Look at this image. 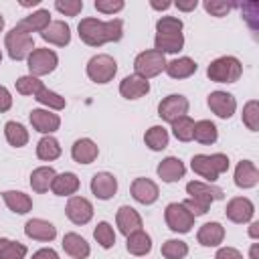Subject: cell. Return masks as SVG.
I'll return each mask as SVG.
<instances>
[{
	"label": "cell",
	"instance_id": "6da1fadb",
	"mask_svg": "<svg viewBox=\"0 0 259 259\" xmlns=\"http://www.w3.org/2000/svg\"><path fill=\"white\" fill-rule=\"evenodd\" d=\"M79 36L89 47H101L105 42H115L123 36V22L119 18L101 22L97 18H83L77 26Z\"/></svg>",
	"mask_w": 259,
	"mask_h": 259
},
{
	"label": "cell",
	"instance_id": "7a4b0ae2",
	"mask_svg": "<svg viewBox=\"0 0 259 259\" xmlns=\"http://www.w3.org/2000/svg\"><path fill=\"white\" fill-rule=\"evenodd\" d=\"M190 166L196 174H200L208 182H214L219 178V174L229 170V158L225 154H212V156L196 154V156H192Z\"/></svg>",
	"mask_w": 259,
	"mask_h": 259
},
{
	"label": "cell",
	"instance_id": "3957f363",
	"mask_svg": "<svg viewBox=\"0 0 259 259\" xmlns=\"http://www.w3.org/2000/svg\"><path fill=\"white\" fill-rule=\"evenodd\" d=\"M241 73H243V65L235 57H219L206 69L208 79L214 83H235L239 81Z\"/></svg>",
	"mask_w": 259,
	"mask_h": 259
},
{
	"label": "cell",
	"instance_id": "277c9868",
	"mask_svg": "<svg viewBox=\"0 0 259 259\" xmlns=\"http://www.w3.org/2000/svg\"><path fill=\"white\" fill-rule=\"evenodd\" d=\"M134 69H136V75H140L142 79H150V77L160 75V73L166 69V59H164V55L158 53L156 49L144 51V53H140V55L136 57Z\"/></svg>",
	"mask_w": 259,
	"mask_h": 259
},
{
	"label": "cell",
	"instance_id": "5b68a950",
	"mask_svg": "<svg viewBox=\"0 0 259 259\" xmlns=\"http://www.w3.org/2000/svg\"><path fill=\"white\" fill-rule=\"evenodd\" d=\"M4 45H6V51L10 55V59L14 61H22V59H28V55L34 51V42H32V36L18 30V28H12L6 38H4Z\"/></svg>",
	"mask_w": 259,
	"mask_h": 259
},
{
	"label": "cell",
	"instance_id": "8992f818",
	"mask_svg": "<svg viewBox=\"0 0 259 259\" xmlns=\"http://www.w3.org/2000/svg\"><path fill=\"white\" fill-rule=\"evenodd\" d=\"M117 73V63L109 55H95L87 63V75L95 83H107Z\"/></svg>",
	"mask_w": 259,
	"mask_h": 259
},
{
	"label": "cell",
	"instance_id": "52a82bcc",
	"mask_svg": "<svg viewBox=\"0 0 259 259\" xmlns=\"http://www.w3.org/2000/svg\"><path fill=\"white\" fill-rule=\"evenodd\" d=\"M164 219L168 229H172L174 233H188L194 227V217L182 202H170L164 210Z\"/></svg>",
	"mask_w": 259,
	"mask_h": 259
},
{
	"label": "cell",
	"instance_id": "ba28073f",
	"mask_svg": "<svg viewBox=\"0 0 259 259\" xmlns=\"http://www.w3.org/2000/svg\"><path fill=\"white\" fill-rule=\"evenodd\" d=\"M57 63H59V57L51 49H34L28 55V71H30L32 77H40V75L53 73Z\"/></svg>",
	"mask_w": 259,
	"mask_h": 259
},
{
	"label": "cell",
	"instance_id": "9c48e42d",
	"mask_svg": "<svg viewBox=\"0 0 259 259\" xmlns=\"http://www.w3.org/2000/svg\"><path fill=\"white\" fill-rule=\"evenodd\" d=\"M188 111V99L184 95H178V93H172L168 97H164L158 105V115L164 119V121H176L178 117L186 115Z\"/></svg>",
	"mask_w": 259,
	"mask_h": 259
},
{
	"label": "cell",
	"instance_id": "30bf717a",
	"mask_svg": "<svg viewBox=\"0 0 259 259\" xmlns=\"http://www.w3.org/2000/svg\"><path fill=\"white\" fill-rule=\"evenodd\" d=\"M67 217L75 225H85L93 217V204L83 196H71L67 202Z\"/></svg>",
	"mask_w": 259,
	"mask_h": 259
},
{
	"label": "cell",
	"instance_id": "8fae6325",
	"mask_svg": "<svg viewBox=\"0 0 259 259\" xmlns=\"http://www.w3.org/2000/svg\"><path fill=\"white\" fill-rule=\"evenodd\" d=\"M208 107L214 115L223 117V119H229L233 113H235V107H237V101L231 93L227 91H212L208 95Z\"/></svg>",
	"mask_w": 259,
	"mask_h": 259
},
{
	"label": "cell",
	"instance_id": "7c38bea8",
	"mask_svg": "<svg viewBox=\"0 0 259 259\" xmlns=\"http://www.w3.org/2000/svg\"><path fill=\"white\" fill-rule=\"evenodd\" d=\"M225 212H227V219L233 221V223H247V221H251V217L255 212V206H253V202L249 198L237 196V198L229 200Z\"/></svg>",
	"mask_w": 259,
	"mask_h": 259
},
{
	"label": "cell",
	"instance_id": "4fadbf2b",
	"mask_svg": "<svg viewBox=\"0 0 259 259\" xmlns=\"http://www.w3.org/2000/svg\"><path fill=\"white\" fill-rule=\"evenodd\" d=\"M150 91L148 79H142L140 75H127L119 83V93L125 99H140Z\"/></svg>",
	"mask_w": 259,
	"mask_h": 259
},
{
	"label": "cell",
	"instance_id": "5bb4252c",
	"mask_svg": "<svg viewBox=\"0 0 259 259\" xmlns=\"http://www.w3.org/2000/svg\"><path fill=\"white\" fill-rule=\"evenodd\" d=\"M30 123H32V127L36 132L49 136V134H53V132L59 130L61 119H59L57 113H51L49 109H32L30 111Z\"/></svg>",
	"mask_w": 259,
	"mask_h": 259
},
{
	"label": "cell",
	"instance_id": "9a60e30c",
	"mask_svg": "<svg viewBox=\"0 0 259 259\" xmlns=\"http://www.w3.org/2000/svg\"><path fill=\"white\" fill-rule=\"evenodd\" d=\"M24 235L34 241H53L57 237V229L45 219H30L24 225Z\"/></svg>",
	"mask_w": 259,
	"mask_h": 259
},
{
	"label": "cell",
	"instance_id": "2e32d148",
	"mask_svg": "<svg viewBox=\"0 0 259 259\" xmlns=\"http://www.w3.org/2000/svg\"><path fill=\"white\" fill-rule=\"evenodd\" d=\"M115 221H117L119 233L125 235V237L142 229V217H140L138 210L132 208V206H119V210H117V214H115Z\"/></svg>",
	"mask_w": 259,
	"mask_h": 259
},
{
	"label": "cell",
	"instance_id": "e0dca14e",
	"mask_svg": "<svg viewBox=\"0 0 259 259\" xmlns=\"http://www.w3.org/2000/svg\"><path fill=\"white\" fill-rule=\"evenodd\" d=\"M91 190L97 198L101 200H107L115 194L117 190V180L113 178V174L109 172H97L93 178H91Z\"/></svg>",
	"mask_w": 259,
	"mask_h": 259
},
{
	"label": "cell",
	"instance_id": "ac0fdd59",
	"mask_svg": "<svg viewBox=\"0 0 259 259\" xmlns=\"http://www.w3.org/2000/svg\"><path fill=\"white\" fill-rule=\"evenodd\" d=\"M40 36H42V40H47V42H53V45H57V47H65V45H69V40H71V28H69V24L63 22V20H53V22L40 32Z\"/></svg>",
	"mask_w": 259,
	"mask_h": 259
},
{
	"label": "cell",
	"instance_id": "d6986e66",
	"mask_svg": "<svg viewBox=\"0 0 259 259\" xmlns=\"http://www.w3.org/2000/svg\"><path fill=\"white\" fill-rule=\"evenodd\" d=\"M158 186L150 178H136L132 182V196L142 204H152L158 198Z\"/></svg>",
	"mask_w": 259,
	"mask_h": 259
},
{
	"label": "cell",
	"instance_id": "ffe728a7",
	"mask_svg": "<svg viewBox=\"0 0 259 259\" xmlns=\"http://www.w3.org/2000/svg\"><path fill=\"white\" fill-rule=\"evenodd\" d=\"M49 24H51V12H49V10H36V12H32L30 16L22 18L14 28H18V30L30 34V32H42Z\"/></svg>",
	"mask_w": 259,
	"mask_h": 259
},
{
	"label": "cell",
	"instance_id": "44dd1931",
	"mask_svg": "<svg viewBox=\"0 0 259 259\" xmlns=\"http://www.w3.org/2000/svg\"><path fill=\"white\" fill-rule=\"evenodd\" d=\"M97 154H99V148H97L95 142L89 140V138L77 140V142L73 144V148H71V156H73V160L79 162V164H91V162L97 158Z\"/></svg>",
	"mask_w": 259,
	"mask_h": 259
},
{
	"label": "cell",
	"instance_id": "7402d4cb",
	"mask_svg": "<svg viewBox=\"0 0 259 259\" xmlns=\"http://www.w3.org/2000/svg\"><path fill=\"white\" fill-rule=\"evenodd\" d=\"M257 182H259V170H257V166L253 162H249V160L239 162L237 168H235V184L239 188H251Z\"/></svg>",
	"mask_w": 259,
	"mask_h": 259
},
{
	"label": "cell",
	"instance_id": "603a6c76",
	"mask_svg": "<svg viewBox=\"0 0 259 259\" xmlns=\"http://www.w3.org/2000/svg\"><path fill=\"white\" fill-rule=\"evenodd\" d=\"M186 192L190 194V198H200V200H206V202H212V200H221L225 194L219 186H212V184H204V182H198V180H192L186 184Z\"/></svg>",
	"mask_w": 259,
	"mask_h": 259
},
{
	"label": "cell",
	"instance_id": "cb8c5ba5",
	"mask_svg": "<svg viewBox=\"0 0 259 259\" xmlns=\"http://www.w3.org/2000/svg\"><path fill=\"white\" fill-rule=\"evenodd\" d=\"M198 243L202 247H217L223 243L225 239V229L221 223H204L200 229H198V235H196Z\"/></svg>",
	"mask_w": 259,
	"mask_h": 259
},
{
	"label": "cell",
	"instance_id": "d4e9b609",
	"mask_svg": "<svg viewBox=\"0 0 259 259\" xmlns=\"http://www.w3.org/2000/svg\"><path fill=\"white\" fill-rule=\"evenodd\" d=\"M184 172H186L184 164L174 156H168L158 164V176L164 182H176V180H180L184 176Z\"/></svg>",
	"mask_w": 259,
	"mask_h": 259
},
{
	"label": "cell",
	"instance_id": "484cf974",
	"mask_svg": "<svg viewBox=\"0 0 259 259\" xmlns=\"http://www.w3.org/2000/svg\"><path fill=\"white\" fill-rule=\"evenodd\" d=\"M51 190H53L57 196H69V194H75V192L79 190V178H77L73 172L57 174V176L53 178Z\"/></svg>",
	"mask_w": 259,
	"mask_h": 259
},
{
	"label": "cell",
	"instance_id": "4316f807",
	"mask_svg": "<svg viewBox=\"0 0 259 259\" xmlns=\"http://www.w3.org/2000/svg\"><path fill=\"white\" fill-rule=\"evenodd\" d=\"M63 249L73 259H85L89 255V251H91L89 249V243L81 235H77V233H67L63 237Z\"/></svg>",
	"mask_w": 259,
	"mask_h": 259
},
{
	"label": "cell",
	"instance_id": "83f0119b",
	"mask_svg": "<svg viewBox=\"0 0 259 259\" xmlns=\"http://www.w3.org/2000/svg\"><path fill=\"white\" fill-rule=\"evenodd\" d=\"M172 79H186L190 75L196 73V63L190 59V57H180V59H174L170 63H166V69H164Z\"/></svg>",
	"mask_w": 259,
	"mask_h": 259
},
{
	"label": "cell",
	"instance_id": "f1b7e54d",
	"mask_svg": "<svg viewBox=\"0 0 259 259\" xmlns=\"http://www.w3.org/2000/svg\"><path fill=\"white\" fill-rule=\"evenodd\" d=\"M2 198L6 202V206L12 210V212H18V214H24L32 208V200L28 194L24 192H18V190H6L2 192Z\"/></svg>",
	"mask_w": 259,
	"mask_h": 259
},
{
	"label": "cell",
	"instance_id": "f546056e",
	"mask_svg": "<svg viewBox=\"0 0 259 259\" xmlns=\"http://www.w3.org/2000/svg\"><path fill=\"white\" fill-rule=\"evenodd\" d=\"M125 247H127V251H130L132 255L142 257V255H146V253L152 251V239H150L148 233H144V231L140 229V231L127 235V243H125Z\"/></svg>",
	"mask_w": 259,
	"mask_h": 259
},
{
	"label": "cell",
	"instance_id": "4dcf8cb0",
	"mask_svg": "<svg viewBox=\"0 0 259 259\" xmlns=\"http://www.w3.org/2000/svg\"><path fill=\"white\" fill-rule=\"evenodd\" d=\"M55 176L57 174H55V170L51 166H40V168L32 170V174H30V186H32V190L34 192H40V194L47 192L51 188Z\"/></svg>",
	"mask_w": 259,
	"mask_h": 259
},
{
	"label": "cell",
	"instance_id": "1f68e13d",
	"mask_svg": "<svg viewBox=\"0 0 259 259\" xmlns=\"http://www.w3.org/2000/svg\"><path fill=\"white\" fill-rule=\"evenodd\" d=\"M154 47L162 55L164 53H178L184 47V36H182V32H176V34H156Z\"/></svg>",
	"mask_w": 259,
	"mask_h": 259
},
{
	"label": "cell",
	"instance_id": "d6a6232c",
	"mask_svg": "<svg viewBox=\"0 0 259 259\" xmlns=\"http://www.w3.org/2000/svg\"><path fill=\"white\" fill-rule=\"evenodd\" d=\"M217 136H219V132H217V125H214L212 121H208V119H200V121L194 123L192 138H194L196 142L208 146V144H214V142H217Z\"/></svg>",
	"mask_w": 259,
	"mask_h": 259
},
{
	"label": "cell",
	"instance_id": "836d02e7",
	"mask_svg": "<svg viewBox=\"0 0 259 259\" xmlns=\"http://www.w3.org/2000/svg\"><path fill=\"white\" fill-rule=\"evenodd\" d=\"M144 142H146V146H148L150 150H154V152L164 150V148L168 146V132H166V127H162V125H152V127L146 132Z\"/></svg>",
	"mask_w": 259,
	"mask_h": 259
},
{
	"label": "cell",
	"instance_id": "e575fe53",
	"mask_svg": "<svg viewBox=\"0 0 259 259\" xmlns=\"http://www.w3.org/2000/svg\"><path fill=\"white\" fill-rule=\"evenodd\" d=\"M36 156L45 162H51V160H57L61 156V146L59 142L53 138V136H45L40 138V142L36 144Z\"/></svg>",
	"mask_w": 259,
	"mask_h": 259
},
{
	"label": "cell",
	"instance_id": "d590c367",
	"mask_svg": "<svg viewBox=\"0 0 259 259\" xmlns=\"http://www.w3.org/2000/svg\"><path fill=\"white\" fill-rule=\"evenodd\" d=\"M4 134H6L8 144L14 146V148H22V146H26V142H28V132H26V127H24L22 123L8 121V123L4 125Z\"/></svg>",
	"mask_w": 259,
	"mask_h": 259
},
{
	"label": "cell",
	"instance_id": "8d00e7d4",
	"mask_svg": "<svg viewBox=\"0 0 259 259\" xmlns=\"http://www.w3.org/2000/svg\"><path fill=\"white\" fill-rule=\"evenodd\" d=\"M26 247L18 241L0 239V259H24Z\"/></svg>",
	"mask_w": 259,
	"mask_h": 259
},
{
	"label": "cell",
	"instance_id": "74e56055",
	"mask_svg": "<svg viewBox=\"0 0 259 259\" xmlns=\"http://www.w3.org/2000/svg\"><path fill=\"white\" fill-rule=\"evenodd\" d=\"M34 99H36L38 103L51 107V109H63V107L67 105L65 97H61L59 93H55V91H51V89H47V87H40V89L36 91Z\"/></svg>",
	"mask_w": 259,
	"mask_h": 259
},
{
	"label": "cell",
	"instance_id": "f35d334b",
	"mask_svg": "<svg viewBox=\"0 0 259 259\" xmlns=\"http://www.w3.org/2000/svg\"><path fill=\"white\" fill-rule=\"evenodd\" d=\"M192 132H194V121L188 115H182L176 121H172V134L176 136V140L190 142L192 140Z\"/></svg>",
	"mask_w": 259,
	"mask_h": 259
},
{
	"label": "cell",
	"instance_id": "ab89813d",
	"mask_svg": "<svg viewBox=\"0 0 259 259\" xmlns=\"http://www.w3.org/2000/svg\"><path fill=\"white\" fill-rule=\"evenodd\" d=\"M93 237H95V241H97L103 249H109V247L115 245V233H113V227H111L109 223H105V221L99 223V225L95 227Z\"/></svg>",
	"mask_w": 259,
	"mask_h": 259
},
{
	"label": "cell",
	"instance_id": "60d3db41",
	"mask_svg": "<svg viewBox=\"0 0 259 259\" xmlns=\"http://www.w3.org/2000/svg\"><path fill=\"white\" fill-rule=\"evenodd\" d=\"M188 253V245L184 241H178V239H168L164 245H162V255L166 259H184Z\"/></svg>",
	"mask_w": 259,
	"mask_h": 259
},
{
	"label": "cell",
	"instance_id": "b9f144b4",
	"mask_svg": "<svg viewBox=\"0 0 259 259\" xmlns=\"http://www.w3.org/2000/svg\"><path fill=\"white\" fill-rule=\"evenodd\" d=\"M243 123L251 132H257L259 130V103H257V99H251L243 107Z\"/></svg>",
	"mask_w": 259,
	"mask_h": 259
},
{
	"label": "cell",
	"instance_id": "7bdbcfd3",
	"mask_svg": "<svg viewBox=\"0 0 259 259\" xmlns=\"http://www.w3.org/2000/svg\"><path fill=\"white\" fill-rule=\"evenodd\" d=\"M40 87H45L42 81L38 77H32V75H24V77H20L16 81V91L20 95H36V91Z\"/></svg>",
	"mask_w": 259,
	"mask_h": 259
},
{
	"label": "cell",
	"instance_id": "ee69618b",
	"mask_svg": "<svg viewBox=\"0 0 259 259\" xmlns=\"http://www.w3.org/2000/svg\"><path fill=\"white\" fill-rule=\"evenodd\" d=\"M156 30H158V34H176V32H182V20L176 18V16H162L156 22Z\"/></svg>",
	"mask_w": 259,
	"mask_h": 259
},
{
	"label": "cell",
	"instance_id": "f6af8a7d",
	"mask_svg": "<svg viewBox=\"0 0 259 259\" xmlns=\"http://www.w3.org/2000/svg\"><path fill=\"white\" fill-rule=\"evenodd\" d=\"M237 4L235 2H225V0H206L204 2V10L210 16H227Z\"/></svg>",
	"mask_w": 259,
	"mask_h": 259
},
{
	"label": "cell",
	"instance_id": "bcb514c9",
	"mask_svg": "<svg viewBox=\"0 0 259 259\" xmlns=\"http://www.w3.org/2000/svg\"><path fill=\"white\" fill-rule=\"evenodd\" d=\"M55 8L65 16H77L83 10V0H57Z\"/></svg>",
	"mask_w": 259,
	"mask_h": 259
},
{
	"label": "cell",
	"instance_id": "7dc6e473",
	"mask_svg": "<svg viewBox=\"0 0 259 259\" xmlns=\"http://www.w3.org/2000/svg\"><path fill=\"white\" fill-rule=\"evenodd\" d=\"M188 210H190V214L196 219V217H200V214H204L206 210H208V206H210V202H206V200H200V198H186L184 202H182Z\"/></svg>",
	"mask_w": 259,
	"mask_h": 259
},
{
	"label": "cell",
	"instance_id": "c3c4849f",
	"mask_svg": "<svg viewBox=\"0 0 259 259\" xmlns=\"http://www.w3.org/2000/svg\"><path fill=\"white\" fill-rule=\"evenodd\" d=\"M95 8H97V12L113 14L123 8V2L121 0H95Z\"/></svg>",
	"mask_w": 259,
	"mask_h": 259
},
{
	"label": "cell",
	"instance_id": "681fc988",
	"mask_svg": "<svg viewBox=\"0 0 259 259\" xmlns=\"http://www.w3.org/2000/svg\"><path fill=\"white\" fill-rule=\"evenodd\" d=\"M214 259H243V255L233 247H223V249L217 251Z\"/></svg>",
	"mask_w": 259,
	"mask_h": 259
},
{
	"label": "cell",
	"instance_id": "f907efd6",
	"mask_svg": "<svg viewBox=\"0 0 259 259\" xmlns=\"http://www.w3.org/2000/svg\"><path fill=\"white\" fill-rule=\"evenodd\" d=\"M10 105H12V97H10L8 89L0 85V113L8 111V109H10Z\"/></svg>",
	"mask_w": 259,
	"mask_h": 259
},
{
	"label": "cell",
	"instance_id": "816d5d0a",
	"mask_svg": "<svg viewBox=\"0 0 259 259\" xmlns=\"http://www.w3.org/2000/svg\"><path fill=\"white\" fill-rule=\"evenodd\" d=\"M32 259H59V255H57L55 249H38L32 255Z\"/></svg>",
	"mask_w": 259,
	"mask_h": 259
},
{
	"label": "cell",
	"instance_id": "f5cc1de1",
	"mask_svg": "<svg viewBox=\"0 0 259 259\" xmlns=\"http://www.w3.org/2000/svg\"><path fill=\"white\" fill-rule=\"evenodd\" d=\"M174 6H176L178 10H184V12H188V10H194V8L198 6V0H188V2H182V0H178Z\"/></svg>",
	"mask_w": 259,
	"mask_h": 259
},
{
	"label": "cell",
	"instance_id": "db71d44e",
	"mask_svg": "<svg viewBox=\"0 0 259 259\" xmlns=\"http://www.w3.org/2000/svg\"><path fill=\"white\" fill-rule=\"evenodd\" d=\"M150 6H152V8H156V10H166V8H170V6H172V2H168V0H164V2L152 0V2H150Z\"/></svg>",
	"mask_w": 259,
	"mask_h": 259
},
{
	"label": "cell",
	"instance_id": "11a10c76",
	"mask_svg": "<svg viewBox=\"0 0 259 259\" xmlns=\"http://www.w3.org/2000/svg\"><path fill=\"white\" fill-rule=\"evenodd\" d=\"M249 237H251V239H257V237H259V223H251V227H249Z\"/></svg>",
	"mask_w": 259,
	"mask_h": 259
},
{
	"label": "cell",
	"instance_id": "9f6ffc18",
	"mask_svg": "<svg viewBox=\"0 0 259 259\" xmlns=\"http://www.w3.org/2000/svg\"><path fill=\"white\" fill-rule=\"evenodd\" d=\"M251 259H259V247H257V243L251 247Z\"/></svg>",
	"mask_w": 259,
	"mask_h": 259
},
{
	"label": "cell",
	"instance_id": "6f0895ef",
	"mask_svg": "<svg viewBox=\"0 0 259 259\" xmlns=\"http://www.w3.org/2000/svg\"><path fill=\"white\" fill-rule=\"evenodd\" d=\"M36 4H38V0H32V2L22 0V2H20V6H24V8H28V6H36Z\"/></svg>",
	"mask_w": 259,
	"mask_h": 259
},
{
	"label": "cell",
	"instance_id": "680465c9",
	"mask_svg": "<svg viewBox=\"0 0 259 259\" xmlns=\"http://www.w3.org/2000/svg\"><path fill=\"white\" fill-rule=\"evenodd\" d=\"M2 28H4V18H2V14H0V32H2Z\"/></svg>",
	"mask_w": 259,
	"mask_h": 259
},
{
	"label": "cell",
	"instance_id": "91938a15",
	"mask_svg": "<svg viewBox=\"0 0 259 259\" xmlns=\"http://www.w3.org/2000/svg\"><path fill=\"white\" fill-rule=\"evenodd\" d=\"M0 61H2V51H0Z\"/></svg>",
	"mask_w": 259,
	"mask_h": 259
}]
</instances>
